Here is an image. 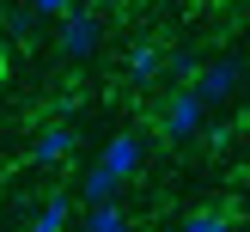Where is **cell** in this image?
I'll return each instance as SVG.
<instances>
[{"label": "cell", "mask_w": 250, "mask_h": 232, "mask_svg": "<svg viewBox=\"0 0 250 232\" xmlns=\"http://www.w3.org/2000/svg\"><path fill=\"white\" fill-rule=\"evenodd\" d=\"M146 165V141L134 128H122V134H110L104 141V153L92 159V171H85V183H80V202L85 208H98V202H110V195L122 190V183L134 177V171Z\"/></svg>", "instance_id": "1"}, {"label": "cell", "mask_w": 250, "mask_h": 232, "mask_svg": "<svg viewBox=\"0 0 250 232\" xmlns=\"http://www.w3.org/2000/svg\"><path fill=\"white\" fill-rule=\"evenodd\" d=\"M85 0H31V12L37 19H67V12H80Z\"/></svg>", "instance_id": "10"}, {"label": "cell", "mask_w": 250, "mask_h": 232, "mask_svg": "<svg viewBox=\"0 0 250 232\" xmlns=\"http://www.w3.org/2000/svg\"><path fill=\"white\" fill-rule=\"evenodd\" d=\"M238 80H244V61L220 55V61H208V67L195 73V85H189V92L202 98V104H226V98L238 92Z\"/></svg>", "instance_id": "4"}, {"label": "cell", "mask_w": 250, "mask_h": 232, "mask_svg": "<svg viewBox=\"0 0 250 232\" xmlns=\"http://www.w3.org/2000/svg\"><path fill=\"white\" fill-rule=\"evenodd\" d=\"M80 232H134V226H128V214H122L116 202H98V208H85Z\"/></svg>", "instance_id": "8"}, {"label": "cell", "mask_w": 250, "mask_h": 232, "mask_svg": "<svg viewBox=\"0 0 250 232\" xmlns=\"http://www.w3.org/2000/svg\"><path fill=\"white\" fill-rule=\"evenodd\" d=\"M73 153H80V134H73L67 122H49V128H37V141H31L37 165H61V159H73Z\"/></svg>", "instance_id": "5"}, {"label": "cell", "mask_w": 250, "mask_h": 232, "mask_svg": "<svg viewBox=\"0 0 250 232\" xmlns=\"http://www.w3.org/2000/svg\"><path fill=\"white\" fill-rule=\"evenodd\" d=\"M159 73H165V55H159V43H134V49H128V80H134V85H153Z\"/></svg>", "instance_id": "7"}, {"label": "cell", "mask_w": 250, "mask_h": 232, "mask_svg": "<svg viewBox=\"0 0 250 232\" xmlns=\"http://www.w3.org/2000/svg\"><path fill=\"white\" fill-rule=\"evenodd\" d=\"M159 128H165V141H195V134L208 128V104L183 85V92L165 98V110H159Z\"/></svg>", "instance_id": "2"}, {"label": "cell", "mask_w": 250, "mask_h": 232, "mask_svg": "<svg viewBox=\"0 0 250 232\" xmlns=\"http://www.w3.org/2000/svg\"><path fill=\"white\" fill-rule=\"evenodd\" d=\"M67 220H73V202H67V195H43L24 232H67Z\"/></svg>", "instance_id": "6"}, {"label": "cell", "mask_w": 250, "mask_h": 232, "mask_svg": "<svg viewBox=\"0 0 250 232\" xmlns=\"http://www.w3.org/2000/svg\"><path fill=\"white\" fill-rule=\"evenodd\" d=\"M98 43H104V19H98V12H85V6L67 12V19H61V31H55V49H61L67 61H85Z\"/></svg>", "instance_id": "3"}, {"label": "cell", "mask_w": 250, "mask_h": 232, "mask_svg": "<svg viewBox=\"0 0 250 232\" xmlns=\"http://www.w3.org/2000/svg\"><path fill=\"white\" fill-rule=\"evenodd\" d=\"M31 31H37V12L31 6H12L6 12V37H31Z\"/></svg>", "instance_id": "11"}, {"label": "cell", "mask_w": 250, "mask_h": 232, "mask_svg": "<svg viewBox=\"0 0 250 232\" xmlns=\"http://www.w3.org/2000/svg\"><path fill=\"white\" fill-rule=\"evenodd\" d=\"M177 232H232V220H226V214H214V208H195V214H183V220H177Z\"/></svg>", "instance_id": "9"}]
</instances>
